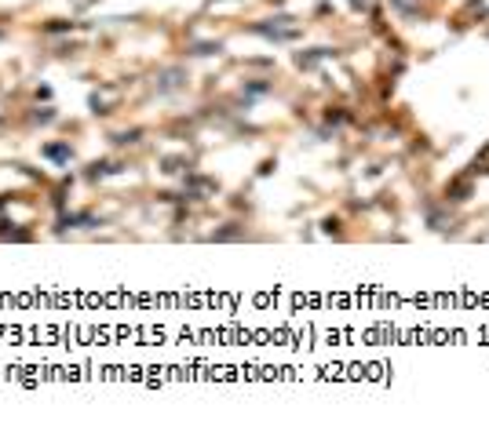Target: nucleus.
<instances>
[{
	"mask_svg": "<svg viewBox=\"0 0 489 426\" xmlns=\"http://www.w3.org/2000/svg\"><path fill=\"white\" fill-rule=\"evenodd\" d=\"M48 157H55V161H66V157H70V150H66V146H48Z\"/></svg>",
	"mask_w": 489,
	"mask_h": 426,
	"instance_id": "1",
	"label": "nucleus"
}]
</instances>
